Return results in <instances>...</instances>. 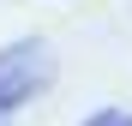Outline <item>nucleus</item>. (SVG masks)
Returning <instances> with one entry per match:
<instances>
[{"label":"nucleus","mask_w":132,"mask_h":126,"mask_svg":"<svg viewBox=\"0 0 132 126\" xmlns=\"http://www.w3.org/2000/svg\"><path fill=\"white\" fill-rule=\"evenodd\" d=\"M48 84V54H42V42H18V48L0 54V120L12 108H24V102Z\"/></svg>","instance_id":"1"},{"label":"nucleus","mask_w":132,"mask_h":126,"mask_svg":"<svg viewBox=\"0 0 132 126\" xmlns=\"http://www.w3.org/2000/svg\"><path fill=\"white\" fill-rule=\"evenodd\" d=\"M84 126H132V114H120V108H102V114H90Z\"/></svg>","instance_id":"2"}]
</instances>
